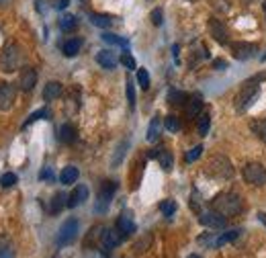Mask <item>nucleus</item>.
Segmentation results:
<instances>
[{"instance_id":"obj_1","label":"nucleus","mask_w":266,"mask_h":258,"mask_svg":"<svg viewBox=\"0 0 266 258\" xmlns=\"http://www.w3.org/2000/svg\"><path fill=\"white\" fill-rule=\"evenodd\" d=\"M211 209L217 211V213H221L223 217H225V215H227V217H234V215L242 213V209H244V199H242L240 195H236V193H221V195H217V197L211 201Z\"/></svg>"},{"instance_id":"obj_2","label":"nucleus","mask_w":266,"mask_h":258,"mask_svg":"<svg viewBox=\"0 0 266 258\" xmlns=\"http://www.w3.org/2000/svg\"><path fill=\"white\" fill-rule=\"evenodd\" d=\"M205 172L213 178H219V180H225V178H231L234 176V166H231V160L223 154H215V156L209 158L207 162V168Z\"/></svg>"},{"instance_id":"obj_3","label":"nucleus","mask_w":266,"mask_h":258,"mask_svg":"<svg viewBox=\"0 0 266 258\" xmlns=\"http://www.w3.org/2000/svg\"><path fill=\"white\" fill-rule=\"evenodd\" d=\"M23 54H21V47L16 43H8L2 51H0V70L4 72H14L16 68L21 66Z\"/></svg>"},{"instance_id":"obj_4","label":"nucleus","mask_w":266,"mask_h":258,"mask_svg":"<svg viewBox=\"0 0 266 258\" xmlns=\"http://www.w3.org/2000/svg\"><path fill=\"white\" fill-rule=\"evenodd\" d=\"M258 94H260V86L254 84V82H248L246 86H242V90L236 96V109L238 111H246L258 98Z\"/></svg>"},{"instance_id":"obj_5","label":"nucleus","mask_w":266,"mask_h":258,"mask_svg":"<svg viewBox=\"0 0 266 258\" xmlns=\"http://www.w3.org/2000/svg\"><path fill=\"white\" fill-rule=\"evenodd\" d=\"M242 174H244V180H246V182H250V184H254V186L266 184V168H264L260 162L246 164L244 170H242Z\"/></svg>"},{"instance_id":"obj_6","label":"nucleus","mask_w":266,"mask_h":258,"mask_svg":"<svg viewBox=\"0 0 266 258\" xmlns=\"http://www.w3.org/2000/svg\"><path fill=\"white\" fill-rule=\"evenodd\" d=\"M117 191V184L113 180H105L101 191H98V197H96V205H94V211L96 213H105L107 207L111 205V199H113V193Z\"/></svg>"},{"instance_id":"obj_7","label":"nucleus","mask_w":266,"mask_h":258,"mask_svg":"<svg viewBox=\"0 0 266 258\" xmlns=\"http://www.w3.org/2000/svg\"><path fill=\"white\" fill-rule=\"evenodd\" d=\"M78 236V219H66L58 232V246H68L72 244Z\"/></svg>"},{"instance_id":"obj_8","label":"nucleus","mask_w":266,"mask_h":258,"mask_svg":"<svg viewBox=\"0 0 266 258\" xmlns=\"http://www.w3.org/2000/svg\"><path fill=\"white\" fill-rule=\"evenodd\" d=\"M231 51H234L236 60H250L254 56H258V45L256 43H248V41H234L229 43Z\"/></svg>"},{"instance_id":"obj_9","label":"nucleus","mask_w":266,"mask_h":258,"mask_svg":"<svg viewBox=\"0 0 266 258\" xmlns=\"http://www.w3.org/2000/svg\"><path fill=\"white\" fill-rule=\"evenodd\" d=\"M16 88L10 82H0V111H8L14 102Z\"/></svg>"},{"instance_id":"obj_10","label":"nucleus","mask_w":266,"mask_h":258,"mask_svg":"<svg viewBox=\"0 0 266 258\" xmlns=\"http://www.w3.org/2000/svg\"><path fill=\"white\" fill-rule=\"evenodd\" d=\"M199 221H201L205 228H213V230H221V228H225V223H227V219L221 213L213 211V209L211 211H203L201 217H199Z\"/></svg>"},{"instance_id":"obj_11","label":"nucleus","mask_w":266,"mask_h":258,"mask_svg":"<svg viewBox=\"0 0 266 258\" xmlns=\"http://www.w3.org/2000/svg\"><path fill=\"white\" fill-rule=\"evenodd\" d=\"M101 242H103V246H105L107 250H113V248H117V246L123 242V234H121L117 228H109V230L103 232Z\"/></svg>"},{"instance_id":"obj_12","label":"nucleus","mask_w":266,"mask_h":258,"mask_svg":"<svg viewBox=\"0 0 266 258\" xmlns=\"http://www.w3.org/2000/svg\"><path fill=\"white\" fill-rule=\"evenodd\" d=\"M35 84H37V72H35V68H31V66H25L23 68V72H21V78H19V86L29 92L35 88Z\"/></svg>"},{"instance_id":"obj_13","label":"nucleus","mask_w":266,"mask_h":258,"mask_svg":"<svg viewBox=\"0 0 266 258\" xmlns=\"http://www.w3.org/2000/svg\"><path fill=\"white\" fill-rule=\"evenodd\" d=\"M209 33L213 35V39L217 41V43H229V35H227V29H225V25L221 23V21H217V19H211L209 21Z\"/></svg>"},{"instance_id":"obj_14","label":"nucleus","mask_w":266,"mask_h":258,"mask_svg":"<svg viewBox=\"0 0 266 258\" xmlns=\"http://www.w3.org/2000/svg\"><path fill=\"white\" fill-rule=\"evenodd\" d=\"M117 230L123 234V236H131L135 232V221L131 217V211H123L117 219Z\"/></svg>"},{"instance_id":"obj_15","label":"nucleus","mask_w":266,"mask_h":258,"mask_svg":"<svg viewBox=\"0 0 266 258\" xmlns=\"http://www.w3.org/2000/svg\"><path fill=\"white\" fill-rule=\"evenodd\" d=\"M88 199V186H84V184H78L74 191H72V195L68 197V207H78V205H82Z\"/></svg>"},{"instance_id":"obj_16","label":"nucleus","mask_w":266,"mask_h":258,"mask_svg":"<svg viewBox=\"0 0 266 258\" xmlns=\"http://www.w3.org/2000/svg\"><path fill=\"white\" fill-rule=\"evenodd\" d=\"M185 113H187L189 119H195V117L201 115V113H203V100H201V96H199V94L189 96L187 107H185Z\"/></svg>"},{"instance_id":"obj_17","label":"nucleus","mask_w":266,"mask_h":258,"mask_svg":"<svg viewBox=\"0 0 266 258\" xmlns=\"http://www.w3.org/2000/svg\"><path fill=\"white\" fill-rule=\"evenodd\" d=\"M96 62H98V66H103L105 70H115V66H117V56H115L113 51L105 49V51H98L96 54Z\"/></svg>"},{"instance_id":"obj_18","label":"nucleus","mask_w":266,"mask_h":258,"mask_svg":"<svg viewBox=\"0 0 266 258\" xmlns=\"http://www.w3.org/2000/svg\"><path fill=\"white\" fill-rule=\"evenodd\" d=\"M58 140H60L62 144H72V142L76 140V129H74V125L64 123V125L60 127V131H58Z\"/></svg>"},{"instance_id":"obj_19","label":"nucleus","mask_w":266,"mask_h":258,"mask_svg":"<svg viewBox=\"0 0 266 258\" xmlns=\"http://www.w3.org/2000/svg\"><path fill=\"white\" fill-rule=\"evenodd\" d=\"M78 176H80V172H78L76 166H66L60 174V182L62 184H74L78 180Z\"/></svg>"},{"instance_id":"obj_20","label":"nucleus","mask_w":266,"mask_h":258,"mask_svg":"<svg viewBox=\"0 0 266 258\" xmlns=\"http://www.w3.org/2000/svg\"><path fill=\"white\" fill-rule=\"evenodd\" d=\"M60 94H62V84L60 82L52 80V82L45 84V88H43V98L45 100H56Z\"/></svg>"},{"instance_id":"obj_21","label":"nucleus","mask_w":266,"mask_h":258,"mask_svg":"<svg viewBox=\"0 0 266 258\" xmlns=\"http://www.w3.org/2000/svg\"><path fill=\"white\" fill-rule=\"evenodd\" d=\"M160 129H162V121H160V117L156 115L152 121H149V127H147V135H145V140L147 142H156L158 137H160Z\"/></svg>"},{"instance_id":"obj_22","label":"nucleus","mask_w":266,"mask_h":258,"mask_svg":"<svg viewBox=\"0 0 266 258\" xmlns=\"http://www.w3.org/2000/svg\"><path fill=\"white\" fill-rule=\"evenodd\" d=\"M242 236V230H229V232H223L219 238H217V242H215V248H221L229 242H236V240Z\"/></svg>"},{"instance_id":"obj_23","label":"nucleus","mask_w":266,"mask_h":258,"mask_svg":"<svg viewBox=\"0 0 266 258\" xmlns=\"http://www.w3.org/2000/svg\"><path fill=\"white\" fill-rule=\"evenodd\" d=\"M250 129H252V133L258 137V140L266 142V117H264V119H254V121H250Z\"/></svg>"},{"instance_id":"obj_24","label":"nucleus","mask_w":266,"mask_h":258,"mask_svg":"<svg viewBox=\"0 0 266 258\" xmlns=\"http://www.w3.org/2000/svg\"><path fill=\"white\" fill-rule=\"evenodd\" d=\"M90 23H92L94 27L107 29V27L113 25V16H109V14H101V12H92V14H90Z\"/></svg>"},{"instance_id":"obj_25","label":"nucleus","mask_w":266,"mask_h":258,"mask_svg":"<svg viewBox=\"0 0 266 258\" xmlns=\"http://www.w3.org/2000/svg\"><path fill=\"white\" fill-rule=\"evenodd\" d=\"M66 205H68V195L66 193H56L54 199H52V207H49V211L52 213H60Z\"/></svg>"},{"instance_id":"obj_26","label":"nucleus","mask_w":266,"mask_h":258,"mask_svg":"<svg viewBox=\"0 0 266 258\" xmlns=\"http://www.w3.org/2000/svg\"><path fill=\"white\" fill-rule=\"evenodd\" d=\"M199 121H197V131H199V135H207L209 133V127H211V115L205 111V113H201L197 117Z\"/></svg>"},{"instance_id":"obj_27","label":"nucleus","mask_w":266,"mask_h":258,"mask_svg":"<svg viewBox=\"0 0 266 258\" xmlns=\"http://www.w3.org/2000/svg\"><path fill=\"white\" fill-rule=\"evenodd\" d=\"M80 47H82V41H80V39H68V41L62 45V51H64V54L68 56V58H74L78 51H80Z\"/></svg>"},{"instance_id":"obj_28","label":"nucleus","mask_w":266,"mask_h":258,"mask_svg":"<svg viewBox=\"0 0 266 258\" xmlns=\"http://www.w3.org/2000/svg\"><path fill=\"white\" fill-rule=\"evenodd\" d=\"M127 148H129V142L127 140H123L119 146H117V150H115V156H113V160H111V164H113V168H117L121 162H123V158H125V152H127Z\"/></svg>"},{"instance_id":"obj_29","label":"nucleus","mask_w":266,"mask_h":258,"mask_svg":"<svg viewBox=\"0 0 266 258\" xmlns=\"http://www.w3.org/2000/svg\"><path fill=\"white\" fill-rule=\"evenodd\" d=\"M156 158H158V162H160V166H162L164 170H170V168H172V154H170L168 150H158Z\"/></svg>"},{"instance_id":"obj_30","label":"nucleus","mask_w":266,"mask_h":258,"mask_svg":"<svg viewBox=\"0 0 266 258\" xmlns=\"http://www.w3.org/2000/svg\"><path fill=\"white\" fill-rule=\"evenodd\" d=\"M187 100H189V94L187 92H180V90H170L168 92V102H170V105L180 107V105H185Z\"/></svg>"},{"instance_id":"obj_31","label":"nucleus","mask_w":266,"mask_h":258,"mask_svg":"<svg viewBox=\"0 0 266 258\" xmlns=\"http://www.w3.org/2000/svg\"><path fill=\"white\" fill-rule=\"evenodd\" d=\"M76 23H78V21H76L74 14H64L62 19H60V29L66 31V33H70V31H74Z\"/></svg>"},{"instance_id":"obj_32","label":"nucleus","mask_w":266,"mask_h":258,"mask_svg":"<svg viewBox=\"0 0 266 258\" xmlns=\"http://www.w3.org/2000/svg\"><path fill=\"white\" fill-rule=\"evenodd\" d=\"M164 127L166 129H168L170 133H176V131H180V119L176 117V115H168V117H166V121H164Z\"/></svg>"},{"instance_id":"obj_33","label":"nucleus","mask_w":266,"mask_h":258,"mask_svg":"<svg viewBox=\"0 0 266 258\" xmlns=\"http://www.w3.org/2000/svg\"><path fill=\"white\" fill-rule=\"evenodd\" d=\"M0 258H14V250L6 238H0Z\"/></svg>"},{"instance_id":"obj_34","label":"nucleus","mask_w":266,"mask_h":258,"mask_svg":"<svg viewBox=\"0 0 266 258\" xmlns=\"http://www.w3.org/2000/svg\"><path fill=\"white\" fill-rule=\"evenodd\" d=\"M103 41L105 43H109V45H121V47H127V41L123 39V37H119V35H113V33H103Z\"/></svg>"},{"instance_id":"obj_35","label":"nucleus","mask_w":266,"mask_h":258,"mask_svg":"<svg viewBox=\"0 0 266 258\" xmlns=\"http://www.w3.org/2000/svg\"><path fill=\"white\" fill-rule=\"evenodd\" d=\"M149 244H152V234H145L143 238H139V240H137L135 246H133V248H135V252H137V254H143V252L149 248Z\"/></svg>"},{"instance_id":"obj_36","label":"nucleus","mask_w":266,"mask_h":258,"mask_svg":"<svg viewBox=\"0 0 266 258\" xmlns=\"http://www.w3.org/2000/svg\"><path fill=\"white\" fill-rule=\"evenodd\" d=\"M160 211H162L166 217H172V215L176 213V203H174L172 199L162 201V203H160Z\"/></svg>"},{"instance_id":"obj_37","label":"nucleus","mask_w":266,"mask_h":258,"mask_svg":"<svg viewBox=\"0 0 266 258\" xmlns=\"http://www.w3.org/2000/svg\"><path fill=\"white\" fill-rule=\"evenodd\" d=\"M49 115H52V113H49V109H39V111H35V113H33V115L27 119V121H25V127L31 125V123H35V121H39V119H49Z\"/></svg>"},{"instance_id":"obj_38","label":"nucleus","mask_w":266,"mask_h":258,"mask_svg":"<svg viewBox=\"0 0 266 258\" xmlns=\"http://www.w3.org/2000/svg\"><path fill=\"white\" fill-rule=\"evenodd\" d=\"M137 82L141 86V90H147L149 88V74H147L145 68H139V70H137Z\"/></svg>"},{"instance_id":"obj_39","label":"nucleus","mask_w":266,"mask_h":258,"mask_svg":"<svg viewBox=\"0 0 266 258\" xmlns=\"http://www.w3.org/2000/svg\"><path fill=\"white\" fill-rule=\"evenodd\" d=\"M14 182H16V174H14V172H4V174L0 176V186H2V188L12 186Z\"/></svg>"},{"instance_id":"obj_40","label":"nucleus","mask_w":266,"mask_h":258,"mask_svg":"<svg viewBox=\"0 0 266 258\" xmlns=\"http://www.w3.org/2000/svg\"><path fill=\"white\" fill-rule=\"evenodd\" d=\"M201 154H203V146H195L191 152H187V156H185L187 164H191V162L199 160V158H201Z\"/></svg>"},{"instance_id":"obj_41","label":"nucleus","mask_w":266,"mask_h":258,"mask_svg":"<svg viewBox=\"0 0 266 258\" xmlns=\"http://www.w3.org/2000/svg\"><path fill=\"white\" fill-rule=\"evenodd\" d=\"M121 64L127 68V70H135V68H137L135 60H133V56L129 54V51H123V56H121Z\"/></svg>"},{"instance_id":"obj_42","label":"nucleus","mask_w":266,"mask_h":258,"mask_svg":"<svg viewBox=\"0 0 266 258\" xmlns=\"http://www.w3.org/2000/svg\"><path fill=\"white\" fill-rule=\"evenodd\" d=\"M127 100H129V107L135 109V88H133L131 80H127Z\"/></svg>"},{"instance_id":"obj_43","label":"nucleus","mask_w":266,"mask_h":258,"mask_svg":"<svg viewBox=\"0 0 266 258\" xmlns=\"http://www.w3.org/2000/svg\"><path fill=\"white\" fill-rule=\"evenodd\" d=\"M215 242H217V238H213L211 234H205V236L199 238V244H205L209 248H215Z\"/></svg>"},{"instance_id":"obj_44","label":"nucleus","mask_w":266,"mask_h":258,"mask_svg":"<svg viewBox=\"0 0 266 258\" xmlns=\"http://www.w3.org/2000/svg\"><path fill=\"white\" fill-rule=\"evenodd\" d=\"M149 16H152V23H154L156 27H160V25H162V21H164V19H162V8H154Z\"/></svg>"},{"instance_id":"obj_45","label":"nucleus","mask_w":266,"mask_h":258,"mask_svg":"<svg viewBox=\"0 0 266 258\" xmlns=\"http://www.w3.org/2000/svg\"><path fill=\"white\" fill-rule=\"evenodd\" d=\"M39 178H41V180H54V172H52V168L41 170V172H39Z\"/></svg>"},{"instance_id":"obj_46","label":"nucleus","mask_w":266,"mask_h":258,"mask_svg":"<svg viewBox=\"0 0 266 258\" xmlns=\"http://www.w3.org/2000/svg\"><path fill=\"white\" fill-rule=\"evenodd\" d=\"M213 66H215V70H225V68H227V62H223V60H215Z\"/></svg>"},{"instance_id":"obj_47","label":"nucleus","mask_w":266,"mask_h":258,"mask_svg":"<svg viewBox=\"0 0 266 258\" xmlns=\"http://www.w3.org/2000/svg\"><path fill=\"white\" fill-rule=\"evenodd\" d=\"M70 4V0H58V2H56V8H66V6H68Z\"/></svg>"},{"instance_id":"obj_48","label":"nucleus","mask_w":266,"mask_h":258,"mask_svg":"<svg viewBox=\"0 0 266 258\" xmlns=\"http://www.w3.org/2000/svg\"><path fill=\"white\" fill-rule=\"evenodd\" d=\"M10 2H12V0H0V8H6V6H10Z\"/></svg>"},{"instance_id":"obj_49","label":"nucleus","mask_w":266,"mask_h":258,"mask_svg":"<svg viewBox=\"0 0 266 258\" xmlns=\"http://www.w3.org/2000/svg\"><path fill=\"white\" fill-rule=\"evenodd\" d=\"M258 219L264 223V228H266V213H264V211H260V213H258Z\"/></svg>"},{"instance_id":"obj_50","label":"nucleus","mask_w":266,"mask_h":258,"mask_svg":"<svg viewBox=\"0 0 266 258\" xmlns=\"http://www.w3.org/2000/svg\"><path fill=\"white\" fill-rule=\"evenodd\" d=\"M189 258H201V256H199V254H191Z\"/></svg>"},{"instance_id":"obj_51","label":"nucleus","mask_w":266,"mask_h":258,"mask_svg":"<svg viewBox=\"0 0 266 258\" xmlns=\"http://www.w3.org/2000/svg\"><path fill=\"white\" fill-rule=\"evenodd\" d=\"M262 8H264V14H266V0H264V2H262Z\"/></svg>"},{"instance_id":"obj_52","label":"nucleus","mask_w":266,"mask_h":258,"mask_svg":"<svg viewBox=\"0 0 266 258\" xmlns=\"http://www.w3.org/2000/svg\"><path fill=\"white\" fill-rule=\"evenodd\" d=\"M246 2H256V0H246Z\"/></svg>"},{"instance_id":"obj_53","label":"nucleus","mask_w":266,"mask_h":258,"mask_svg":"<svg viewBox=\"0 0 266 258\" xmlns=\"http://www.w3.org/2000/svg\"><path fill=\"white\" fill-rule=\"evenodd\" d=\"M262 60H264V62H266V54H264V56H262Z\"/></svg>"},{"instance_id":"obj_54","label":"nucleus","mask_w":266,"mask_h":258,"mask_svg":"<svg viewBox=\"0 0 266 258\" xmlns=\"http://www.w3.org/2000/svg\"><path fill=\"white\" fill-rule=\"evenodd\" d=\"M189 2H197V0H189Z\"/></svg>"}]
</instances>
